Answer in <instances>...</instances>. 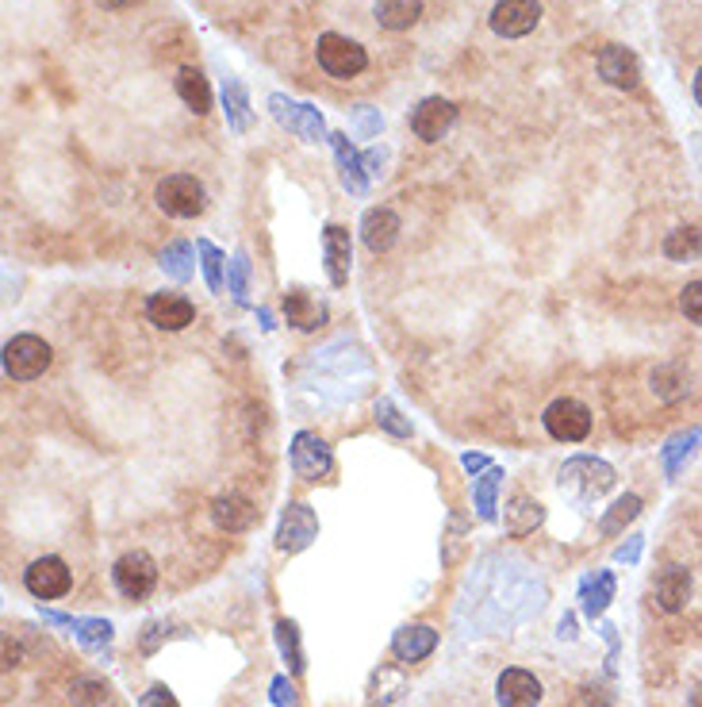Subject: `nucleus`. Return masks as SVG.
<instances>
[{
    "mask_svg": "<svg viewBox=\"0 0 702 707\" xmlns=\"http://www.w3.org/2000/svg\"><path fill=\"white\" fill-rule=\"evenodd\" d=\"M51 347L39 335H15L4 347V373L12 381H35V377H43L51 369Z\"/></svg>",
    "mask_w": 702,
    "mask_h": 707,
    "instance_id": "obj_3",
    "label": "nucleus"
},
{
    "mask_svg": "<svg viewBox=\"0 0 702 707\" xmlns=\"http://www.w3.org/2000/svg\"><path fill=\"white\" fill-rule=\"evenodd\" d=\"M691 93H695V101H699V108H702V70L695 74V85H691Z\"/></svg>",
    "mask_w": 702,
    "mask_h": 707,
    "instance_id": "obj_47",
    "label": "nucleus"
},
{
    "mask_svg": "<svg viewBox=\"0 0 702 707\" xmlns=\"http://www.w3.org/2000/svg\"><path fill=\"white\" fill-rule=\"evenodd\" d=\"M384 166H389V147H373V150H369V155H365V170H369V177H381Z\"/></svg>",
    "mask_w": 702,
    "mask_h": 707,
    "instance_id": "obj_41",
    "label": "nucleus"
},
{
    "mask_svg": "<svg viewBox=\"0 0 702 707\" xmlns=\"http://www.w3.org/2000/svg\"><path fill=\"white\" fill-rule=\"evenodd\" d=\"M376 423H381L384 431H392V435H400V439L411 435V423L403 420L400 412H395L392 400H381V404H376Z\"/></svg>",
    "mask_w": 702,
    "mask_h": 707,
    "instance_id": "obj_38",
    "label": "nucleus"
},
{
    "mask_svg": "<svg viewBox=\"0 0 702 707\" xmlns=\"http://www.w3.org/2000/svg\"><path fill=\"white\" fill-rule=\"evenodd\" d=\"M434 646H438V631H434V626H423V623L400 626V631H395V639H392V654L400 657V662H407V665L430 657Z\"/></svg>",
    "mask_w": 702,
    "mask_h": 707,
    "instance_id": "obj_21",
    "label": "nucleus"
},
{
    "mask_svg": "<svg viewBox=\"0 0 702 707\" xmlns=\"http://www.w3.org/2000/svg\"><path fill=\"white\" fill-rule=\"evenodd\" d=\"M315 535H319V519H315V511L308 504L292 500L285 508V516H280V527H277V550L280 553H300L308 550L315 542Z\"/></svg>",
    "mask_w": 702,
    "mask_h": 707,
    "instance_id": "obj_10",
    "label": "nucleus"
},
{
    "mask_svg": "<svg viewBox=\"0 0 702 707\" xmlns=\"http://www.w3.org/2000/svg\"><path fill=\"white\" fill-rule=\"evenodd\" d=\"M155 200L161 212L173 215V220H196V215L208 208L204 184H200L192 173H169L155 189Z\"/></svg>",
    "mask_w": 702,
    "mask_h": 707,
    "instance_id": "obj_2",
    "label": "nucleus"
},
{
    "mask_svg": "<svg viewBox=\"0 0 702 707\" xmlns=\"http://www.w3.org/2000/svg\"><path fill=\"white\" fill-rule=\"evenodd\" d=\"M139 707H177V696L169 693L166 685H155L147 696H142V704H139Z\"/></svg>",
    "mask_w": 702,
    "mask_h": 707,
    "instance_id": "obj_40",
    "label": "nucleus"
},
{
    "mask_svg": "<svg viewBox=\"0 0 702 707\" xmlns=\"http://www.w3.org/2000/svg\"><path fill=\"white\" fill-rule=\"evenodd\" d=\"M108 700V685L96 677H77L74 685H70V704L74 707H100Z\"/></svg>",
    "mask_w": 702,
    "mask_h": 707,
    "instance_id": "obj_32",
    "label": "nucleus"
},
{
    "mask_svg": "<svg viewBox=\"0 0 702 707\" xmlns=\"http://www.w3.org/2000/svg\"><path fill=\"white\" fill-rule=\"evenodd\" d=\"M161 270L173 281H189L192 277V246L189 243H173L166 254H161Z\"/></svg>",
    "mask_w": 702,
    "mask_h": 707,
    "instance_id": "obj_36",
    "label": "nucleus"
},
{
    "mask_svg": "<svg viewBox=\"0 0 702 707\" xmlns=\"http://www.w3.org/2000/svg\"><path fill=\"white\" fill-rule=\"evenodd\" d=\"M641 516V496H623V500H615V508L603 516V535H618L626 524H634V519Z\"/></svg>",
    "mask_w": 702,
    "mask_h": 707,
    "instance_id": "obj_31",
    "label": "nucleus"
},
{
    "mask_svg": "<svg viewBox=\"0 0 702 707\" xmlns=\"http://www.w3.org/2000/svg\"><path fill=\"white\" fill-rule=\"evenodd\" d=\"M96 4H100L104 12H124V8H131L135 0H96Z\"/></svg>",
    "mask_w": 702,
    "mask_h": 707,
    "instance_id": "obj_45",
    "label": "nucleus"
},
{
    "mask_svg": "<svg viewBox=\"0 0 702 707\" xmlns=\"http://www.w3.org/2000/svg\"><path fill=\"white\" fill-rule=\"evenodd\" d=\"M499 485H503V469H499V465H488V469H483V477L476 481V488H472V496H476V516H480L483 524H491V519H496Z\"/></svg>",
    "mask_w": 702,
    "mask_h": 707,
    "instance_id": "obj_28",
    "label": "nucleus"
},
{
    "mask_svg": "<svg viewBox=\"0 0 702 707\" xmlns=\"http://www.w3.org/2000/svg\"><path fill=\"white\" fill-rule=\"evenodd\" d=\"M74 631H77V639H81V646H85V650H104L111 642V623H108V619H77Z\"/></svg>",
    "mask_w": 702,
    "mask_h": 707,
    "instance_id": "obj_33",
    "label": "nucleus"
},
{
    "mask_svg": "<svg viewBox=\"0 0 702 707\" xmlns=\"http://www.w3.org/2000/svg\"><path fill=\"white\" fill-rule=\"evenodd\" d=\"M330 465H334V457H330V446L319 435L300 431V435L292 439V469H296V477L319 481V477H327V473H330Z\"/></svg>",
    "mask_w": 702,
    "mask_h": 707,
    "instance_id": "obj_13",
    "label": "nucleus"
},
{
    "mask_svg": "<svg viewBox=\"0 0 702 707\" xmlns=\"http://www.w3.org/2000/svg\"><path fill=\"white\" fill-rule=\"evenodd\" d=\"M561 485L576 488L584 500H595V496H603L615 485V469L607 462H599V457H572L561 469Z\"/></svg>",
    "mask_w": 702,
    "mask_h": 707,
    "instance_id": "obj_9",
    "label": "nucleus"
},
{
    "mask_svg": "<svg viewBox=\"0 0 702 707\" xmlns=\"http://www.w3.org/2000/svg\"><path fill=\"white\" fill-rule=\"evenodd\" d=\"M111 581H116V589L124 592L127 600H142V597H150L158 584V561L150 558L147 550H131L116 561Z\"/></svg>",
    "mask_w": 702,
    "mask_h": 707,
    "instance_id": "obj_4",
    "label": "nucleus"
},
{
    "mask_svg": "<svg viewBox=\"0 0 702 707\" xmlns=\"http://www.w3.org/2000/svg\"><path fill=\"white\" fill-rule=\"evenodd\" d=\"M269 112H273V119H277L280 127L296 131L304 143H322V139H330L327 127H322L319 108H311V104H296V101H288L285 93H273V96H269Z\"/></svg>",
    "mask_w": 702,
    "mask_h": 707,
    "instance_id": "obj_5",
    "label": "nucleus"
},
{
    "mask_svg": "<svg viewBox=\"0 0 702 707\" xmlns=\"http://www.w3.org/2000/svg\"><path fill=\"white\" fill-rule=\"evenodd\" d=\"M277 646H280V654L288 657V665H292V673H304L300 631H296V623H292V619H280V623H277Z\"/></svg>",
    "mask_w": 702,
    "mask_h": 707,
    "instance_id": "obj_34",
    "label": "nucleus"
},
{
    "mask_svg": "<svg viewBox=\"0 0 702 707\" xmlns=\"http://www.w3.org/2000/svg\"><path fill=\"white\" fill-rule=\"evenodd\" d=\"M664 254L672 262H695L702 254V231L699 228H676L664 239Z\"/></svg>",
    "mask_w": 702,
    "mask_h": 707,
    "instance_id": "obj_30",
    "label": "nucleus"
},
{
    "mask_svg": "<svg viewBox=\"0 0 702 707\" xmlns=\"http://www.w3.org/2000/svg\"><path fill=\"white\" fill-rule=\"evenodd\" d=\"M196 254H200V262H204L208 288H212V293H223V265H227V258H223V254L215 251L208 239H200V243H196Z\"/></svg>",
    "mask_w": 702,
    "mask_h": 707,
    "instance_id": "obj_35",
    "label": "nucleus"
},
{
    "mask_svg": "<svg viewBox=\"0 0 702 707\" xmlns=\"http://www.w3.org/2000/svg\"><path fill=\"white\" fill-rule=\"evenodd\" d=\"M212 519H215V527L227 530V535H242V530H249L257 524V508L246 500V496L227 493L212 504Z\"/></svg>",
    "mask_w": 702,
    "mask_h": 707,
    "instance_id": "obj_19",
    "label": "nucleus"
},
{
    "mask_svg": "<svg viewBox=\"0 0 702 707\" xmlns=\"http://www.w3.org/2000/svg\"><path fill=\"white\" fill-rule=\"evenodd\" d=\"M330 147H334V162H338V177H342V184L353 192V197H365V189H369L365 155H358L353 143H350V135H342V131L330 135Z\"/></svg>",
    "mask_w": 702,
    "mask_h": 707,
    "instance_id": "obj_16",
    "label": "nucleus"
},
{
    "mask_svg": "<svg viewBox=\"0 0 702 707\" xmlns=\"http://www.w3.org/2000/svg\"><path fill=\"white\" fill-rule=\"evenodd\" d=\"M315 59H319L322 74L334 77V82H350V77L365 74V66H369L365 46L353 43V39H345V35H338V31L319 35V43H315Z\"/></svg>",
    "mask_w": 702,
    "mask_h": 707,
    "instance_id": "obj_1",
    "label": "nucleus"
},
{
    "mask_svg": "<svg viewBox=\"0 0 702 707\" xmlns=\"http://www.w3.org/2000/svg\"><path fill=\"white\" fill-rule=\"evenodd\" d=\"M461 462H465V469H468V473H480V469H488V457H480V454H465Z\"/></svg>",
    "mask_w": 702,
    "mask_h": 707,
    "instance_id": "obj_44",
    "label": "nucleus"
},
{
    "mask_svg": "<svg viewBox=\"0 0 702 707\" xmlns=\"http://www.w3.org/2000/svg\"><path fill=\"white\" fill-rule=\"evenodd\" d=\"M680 308L691 324H702V281H691L688 288L680 293Z\"/></svg>",
    "mask_w": 702,
    "mask_h": 707,
    "instance_id": "obj_39",
    "label": "nucleus"
},
{
    "mask_svg": "<svg viewBox=\"0 0 702 707\" xmlns=\"http://www.w3.org/2000/svg\"><path fill=\"white\" fill-rule=\"evenodd\" d=\"M454 124H457V108H454V101H446V96H426V101L411 112V131H415L423 143L446 139Z\"/></svg>",
    "mask_w": 702,
    "mask_h": 707,
    "instance_id": "obj_12",
    "label": "nucleus"
},
{
    "mask_svg": "<svg viewBox=\"0 0 702 707\" xmlns=\"http://www.w3.org/2000/svg\"><path fill=\"white\" fill-rule=\"evenodd\" d=\"M702 442V431L699 428H691V431H680V435H672L668 439V446H664V473L668 477H676V473L683 469V462H688L691 454H695V446Z\"/></svg>",
    "mask_w": 702,
    "mask_h": 707,
    "instance_id": "obj_29",
    "label": "nucleus"
},
{
    "mask_svg": "<svg viewBox=\"0 0 702 707\" xmlns=\"http://www.w3.org/2000/svg\"><path fill=\"white\" fill-rule=\"evenodd\" d=\"M273 704H277V707H292L296 704V693H292V685H288V677L273 680Z\"/></svg>",
    "mask_w": 702,
    "mask_h": 707,
    "instance_id": "obj_42",
    "label": "nucleus"
},
{
    "mask_svg": "<svg viewBox=\"0 0 702 707\" xmlns=\"http://www.w3.org/2000/svg\"><path fill=\"white\" fill-rule=\"evenodd\" d=\"M595 70H599L603 82L623 88V93L641 85V62H637V54L629 51V46H618V43L603 46V51L595 54Z\"/></svg>",
    "mask_w": 702,
    "mask_h": 707,
    "instance_id": "obj_11",
    "label": "nucleus"
},
{
    "mask_svg": "<svg viewBox=\"0 0 702 707\" xmlns=\"http://www.w3.org/2000/svg\"><path fill=\"white\" fill-rule=\"evenodd\" d=\"M499 707H538L542 704V680L526 669H503L496 680Z\"/></svg>",
    "mask_w": 702,
    "mask_h": 707,
    "instance_id": "obj_14",
    "label": "nucleus"
},
{
    "mask_svg": "<svg viewBox=\"0 0 702 707\" xmlns=\"http://www.w3.org/2000/svg\"><path fill=\"white\" fill-rule=\"evenodd\" d=\"M322 246H327V277L334 288H342L345 281H350V231L338 228V223H330L327 231H322Z\"/></svg>",
    "mask_w": 702,
    "mask_h": 707,
    "instance_id": "obj_20",
    "label": "nucleus"
},
{
    "mask_svg": "<svg viewBox=\"0 0 702 707\" xmlns=\"http://www.w3.org/2000/svg\"><path fill=\"white\" fill-rule=\"evenodd\" d=\"M373 15L384 31H411L423 20V0H376Z\"/></svg>",
    "mask_w": 702,
    "mask_h": 707,
    "instance_id": "obj_22",
    "label": "nucleus"
},
{
    "mask_svg": "<svg viewBox=\"0 0 702 707\" xmlns=\"http://www.w3.org/2000/svg\"><path fill=\"white\" fill-rule=\"evenodd\" d=\"M173 85H177V96H181V101L189 104L196 116H208V112H212V88H208V77L200 74L196 66L177 70Z\"/></svg>",
    "mask_w": 702,
    "mask_h": 707,
    "instance_id": "obj_23",
    "label": "nucleus"
},
{
    "mask_svg": "<svg viewBox=\"0 0 702 707\" xmlns=\"http://www.w3.org/2000/svg\"><path fill=\"white\" fill-rule=\"evenodd\" d=\"M358 127H361V135H376L384 127V119L376 116L373 108H358Z\"/></svg>",
    "mask_w": 702,
    "mask_h": 707,
    "instance_id": "obj_43",
    "label": "nucleus"
},
{
    "mask_svg": "<svg viewBox=\"0 0 702 707\" xmlns=\"http://www.w3.org/2000/svg\"><path fill=\"white\" fill-rule=\"evenodd\" d=\"M147 316L158 331H184V327L196 319V308H192V300L181 293H155L147 304Z\"/></svg>",
    "mask_w": 702,
    "mask_h": 707,
    "instance_id": "obj_15",
    "label": "nucleus"
},
{
    "mask_svg": "<svg viewBox=\"0 0 702 707\" xmlns=\"http://www.w3.org/2000/svg\"><path fill=\"white\" fill-rule=\"evenodd\" d=\"M542 519H545V508L538 500H530V496H514V500L507 504V530H511L514 538L542 527Z\"/></svg>",
    "mask_w": 702,
    "mask_h": 707,
    "instance_id": "obj_26",
    "label": "nucleus"
},
{
    "mask_svg": "<svg viewBox=\"0 0 702 707\" xmlns=\"http://www.w3.org/2000/svg\"><path fill=\"white\" fill-rule=\"evenodd\" d=\"M491 31L503 39H522L542 23V4L538 0H496L488 15Z\"/></svg>",
    "mask_w": 702,
    "mask_h": 707,
    "instance_id": "obj_8",
    "label": "nucleus"
},
{
    "mask_svg": "<svg viewBox=\"0 0 702 707\" xmlns=\"http://www.w3.org/2000/svg\"><path fill=\"white\" fill-rule=\"evenodd\" d=\"M227 288H231L234 300L246 304V293H249V262H246V251H238L227 262Z\"/></svg>",
    "mask_w": 702,
    "mask_h": 707,
    "instance_id": "obj_37",
    "label": "nucleus"
},
{
    "mask_svg": "<svg viewBox=\"0 0 702 707\" xmlns=\"http://www.w3.org/2000/svg\"><path fill=\"white\" fill-rule=\"evenodd\" d=\"M652 597H657V604L664 608V612H683L691 597V573L683 566L660 569L657 581H652Z\"/></svg>",
    "mask_w": 702,
    "mask_h": 707,
    "instance_id": "obj_17",
    "label": "nucleus"
},
{
    "mask_svg": "<svg viewBox=\"0 0 702 707\" xmlns=\"http://www.w3.org/2000/svg\"><path fill=\"white\" fill-rule=\"evenodd\" d=\"M361 239L373 254L392 251L395 239H400V215L392 208H369L365 220H361Z\"/></svg>",
    "mask_w": 702,
    "mask_h": 707,
    "instance_id": "obj_18",
    "label": "nucleus"
},
{
    "mask_svg": "<svg viewBox=\"0 0 702 707\" xmlns=\"http://www.w3.org/2000/svg\"><path fill=\"white\" fill-rule=\"evenodd\" d=\"M579 600H584L587 619H599L607 612L610 600H615V573H610V569H599L595 577H587V581L579 584Z\"/></svg>",
    "mask_w": 702,
    "mask_h": 707,
    "instance_id": "obj_25",
    "label": "nucleus"
},
{
    "mask_svg": "<svg viewBox=\"0 0 702 707\" xmlns=\"http://www.w3.org/2000/svg\"><path fill=\"white\" fill-rule=\"evenodd\" d=\"M285 319L296 331H315V327H322V319H327V308H322L319 300H311L304 288H292V293L285 296Z\"/></svg>",
    "mask_w": 702,
    "mask_h": 707,
    "instance_id": "obj_24",
    "label": "nucleus"
},
{
    "mask_svg": "<svg viewBox=\"0 0 702 707\" xmlns=\"http://www.w3.org/2000/svg\"><path fill=\"white\" fill-rule=\"evenodd\" d=\"M223 112H227V124L234 131H249V96H246V85L238 82V77H227L223 82Z\"/></svg>",
    "mask_w": 702,
    "mask_h": 707,
    "instance_id": "obj_27",
    "label": "nucleus"
},
{
    "mask_svg": "<svg viewBox=\"0 0 702 707\" xmlns=\"http://www.w3.org/2000/svg\"><path fill=\"white\" fill-rule=\"evenodd\" d=\"M542 420H545V431L556 442H584L587 435H592V412L572 397L553 400V404L545 408Z\"/></svg>",
    "mask_w": 702,
    "mask_h": 707,
    "instance_id": "obj_6",
    "label": "nucleus"
},
{
    "mask_svg": "<svg viewBox=\"0 0 702 707\" xmlns=\"http://www.w3.org/2000/svg\"><path fill=\"white\" fill-rule=\"evenodd\" d=\"M74 577H70V566L62 558H35L28 569H23V589L35 600H59L70 592Z\"/></svg>",
    "mask_w": 702,
    "mask_h": 707,
    "instance_id": "obj_7",
    "label": "nucleus"
},
{
    "mask_svg": "<svg viewBox=\"0 0 702 707\" xmlns=\"http://www.w3.org/2000/svg\"><path fill=\"white\" fill-rule=\"evenodd\" d=\"M637 550H641V542H637V538H634V542L618 550V558H623V561H634V558H637Z\"/></svg>",
    "mask_w": 702,
    "mask_h": 707,
    "instance_id": "obj_46",
    "label": "nucleus"
}]
</instances>
